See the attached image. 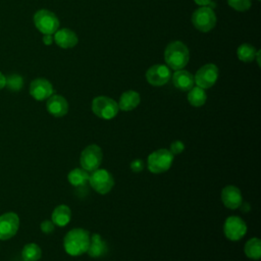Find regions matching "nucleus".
I'll return each instance as SVG.
<instances>
[{
  "label": "nucleus",
  "mask_w": 261,
  "mask_h": 261,
  "mask_svg": "<svg viewBox=\"0 0 261 261\" xmlns=\"http://www.w3.org/2000/svg\"><path fill=\"white\" fill-rule=\"evenodd\" d=\"M90 233L84 228L69 230L63 239V248L70 256H80L87 253L90 245Z\"/></svg>",
  "instance_id": "1"
},
{
  "label": "nucleus",
  "mask_w": 261,
  "mask_h": 261,
  "mask_svg": "<svg viewBox=\"0 0 261 261\" xmlns=\"http://www.w3.org/2000/svg\"><path fill=\"white\" fill-rule=\"evenodd\" d=\"M189 58L190 53L188 47L179 41L168 44L164 51L165 62L173 70L182 69L188 64Z\"/></svg>",
  "instance_id": "2"
},
{
  "label": "nucleus",
  "mask_w": 261,
  "mask_h": 261,
  "mask_svg": "<svg viewBox=\"0 0 261 261\" xmlns=\"http://www.w3.org/2000/svg\"><path fill=\"white\" fill-rule=\"evenodd\" d=\"M173 161V154L167 149H159L148 156V169L153 173L167 171Z\"/></svg>",
  "instance_id": "3"
},
{
  "label": "nucleus",
  "mask_w": 261,
  "mask_h": 261,
  "mask_svg": "<svg viewBox=\"0 0 261 261\" xmlns=\"http://www.w3.org/2000/svg\"><path fill=\"white\" fill-rule=\"evenodd\" d=\"M34 23L43 35H53L59 28V19L47 9H41L35 13Z\"/></svg>",
  "instance_id": "4"
},
{
  "label": "nucleus",
  "mask_w": 261,
  "mask_h": 261,
  "mask_svg": "<svg viewBox=\"0 0 261 261\" xmlns=\"http://www.w3.org/2000/svg\"><path fill=\"white\" fill-rule=\"evenodd\" d=\"M193 25L200 32L207 33L216 24V15L211 7L202 6L194 11L192 15Z\"/></svg>",
  "instance_id": "5"
},
{
  "label": "nucleus",
  "mask_w": 261,
  "mask_h": 261,
  "mask_svg": "<svg viewBox=\"0 0 261 261\" xmlns=\"http://www.w3.org/2000/svg\"><path fill=\"white\" fill-rule=\"evenodd\" d=\"M118 104L106 96L96 97L92 102L93 112L102 119H112L118 112Z\"/></svg>",
  "instance_id": "6"
},
{
  "label": "nucleus",
  "mask_w": 261,
  "mask_h": 261,
  "mask_svg": "<svg viewBox=\"0 0 261 261\" xmlns=\"http://www.w3.org/2000/svg\"><path fill=\"white\" fill-rule=\"evenodd\" d=\"M90 186L99 194L105 195L111 191L114 186L112 174L106 169H96L89 176Z\"/></svg>",
  "instance_id": "7"
},
{
  "label": "nucleus",
  "mask_w": 261,
  "mask_h": 261,
  "mask_svg": "<svg viewBox=\"0 0 261 261\" xmlns=\"http://www.w3.org/2000/svg\"><path fill=\"white\" fill-rule=\"evenodd\" d=\"M102 150L98 145H90L86 147L81 154L80 163L83 169L93 172L98 169L102 162Z\"/></svg>",
  "instance_id": "8"
},
{
  "label": "nucleus",
  "mask_w": 261,
  "mask_h": 261,
  "mask_svg": "<svg viewBox=\"0 0 261 261\" xmlns=\"http://www.w3.org/2000/svg\"><path fill=\"white\" fill-rule=\"evenodd\" d=\"M223 231L228 240L236 242L246 234L247 225L241 217L232 215L226 218L223 225Z\"/></svg>",
  "instance_id": "9"
},
{
  "label": "nucleus",
  "mask_w": 261,
  "mask_h": 261,
  "mask_svg": "<svg viewBox=\"0 0 261 261\" xmlns=\"http://www.w3.org/2000/svg\"><path fill=\"white\" fill-rule=\"evenodd\" d=\"M218 79V68L213 63L203 65L194 76L196 85L202 89L211 88Z\"/></svg>",
  "instance_id": "10"
},
{
  "label": "nucleus",
  "mask_w": 261,
  "mask_h": 261,
  "mask_svg": "<svg viewBox=\"0 0 261 261\" xmlns=\"http://www.w3.org/2000/svg\"><path fill=\"white\" fill-rule=\"evenodd\" d=\"M19 227V218L14 212H7L0 216V240L6 241L14 237Z\"/></svg>",
  "instance_id": "11"
},
{
  "label": "nucleus",
  "mask_w": 261,
  "mask_h": 261,
  "mask_svg": "<svg viewBox=\"0 0 261 261\" xmlns=\"http://www.w3.org/2000/svg\"><path fill=\"white\" fill-rule=\"evenodd\" d=\"M171 77L170 68L163 64H154L146 72L147 82L156 87L163 86L169 82Z\"/></svg>",
  "instance_id": "12"
},
{
  "label": "nucleus",
  "mask_w": 261,
  "mask_h": 261,
  "mask_svg": "<svg viewBox=\"0 0 261 261\" xmlns=\"http://www.w3.org/2000/svg\"><path fill=\"white\" fill-rule=\"evenodd\" d=\"M30 94L34 99L43 101L53 95V87L48 80L39 77L31 83Z\"/></svg>",
  "instance_id": "13"
},
{
  "label": "nucleus",
  "mask_w": 261,
  "mask_h": 261,
  "mask_svg": "<svg viewBox=\"0 0 261 261\" xmlns=\"http://www.w3.org/2000/svg\"><path fill=\"white\" fill-rule=\"evenodd\" d=\"M46 108L51 115L62 117L68 111V103L66 99L60 95H51L47 100Z\"/></svg>",
  "instance_id": "14"
},
{
  "label": "nucleus",
  "mask_w": 261,
  "mask_h": 261,
  "mask_svg": "<svg viewBox=\"0 0 261 261\" xmlns=\"http://www.w3.org/2000/svg\"><path fill=\"white\" fill-rule=\"evenodd\" d=\"M221 200L225 207L237 209L242 205L243 198L240 189L234 186H226L221 192Z\"/></svg>",
  "instance_id": "15"
},
{
  "label": "nucleus",
  "mask_w": 261,
  "mask_h": 261,
  "mask_svg": "<svg viewBox=\"0 0 261 261\" xmlns=\"http://www.w3.org/2000/svg\"><path fill=\"white\" fill-rule=\"evenodd\" d=\"M53 40L59 47H61L63 49H68V48L74 47L79 41L75 33L69 29L57 30L54 33Z\"/></svg>",
  "instance_id": "16"
},
{
  "label": "nucleus",
  "mask_w": 261,
  "mask_h": 261,
  "mask_svg": "<svg viewBox=\"0 0 261 261\" xmlns=\"http://www.w3.org/2000/svg\"><path fill=\"white\" fill-rule=\"evenodd\" d=\"M172 83L174 87L180 91H190L195 84L194 76L187 70H176L172 75Z\"/></svg>",
  "instance_id": "17"
},
{
  "label": "nucleus",
  "mask_w": 261,
  "mask_h": 261,
  "mask_svg": "<svg viewBox=\"0 0 261 261\" xmlns=\"http://www.w3.org/2000/svg\"><path fill=\"white\" fill-rule=\"evenodd\" d=\"M107 252V244L98 233H93L90 237V245L87 253L92 258H98L103 256Z\"/></svg>",
  "instance_id": "18"
},
{
  "label": "nucleus",
  "mask_w": 261,
  "mask_h": 261,
  "mask_svg": "<svg viewBox=\"0 0 261 261\" xmlns=\"http://www.w3.org/2000/svg\"><path fill=\"white\" fill-rule=\"evenodd\" d=\"M141 101L139 93L136 91H126L121 94L118 102V108L123 111H130L135 109Z\"/></svg>",
  "instance_id": "19"
},
{
  "label": "nucleus",
  "mask_w": 261,
  "mask_h": 261,
  "mask_svg": "<svg viewBox=\"0 0 261 261\" xmlns=\"http://www.w3.org/2000/svg\"><path fill=\"white\" fill-rule=\"evenodd\" d=\"M52 222L57 226H65L71 219V211L67 205H59L52 212Z\"/></svg>",
  "instance_id": "20"
},
{
  "label": "nucleus",
  "mask_w": 261,
  "mask_h": 261,
  "mask_svg": "<svg viewBox=\"0 0 261 261\" xmlns=\"http://www.w3.org/2000/svg\"><path fill=\"white\" fill-rule=\"evenodd\" d=\"M89 176L90 174L87 170L83 168H74L68 173L67 179L73 187H83L89 182Z\"/></svg>",
  "instance_id": "21"
},
{
  "label": "nucleus",
  "mask_w": 261,
  "mask_h": 261,
  "mask_svg": "<svg viewBox=\"0 0 261 261\" xmlns=\"http://www.w3.org/2000/svg\"><path fill=\"white\" fill-rule=\"evenodd\" d=\"M246 256L253 260H259L261 257V242L258 238H253L247 241L244 247Z\"/></svg>",
  "instance_id": "22"
},
{
  "label": "nucleus",
  "mask_w": 261,
  "mask_h": 261,
  "mask_svg": "<svg viewBox=\"0 0 261 261\" xmlns=\"http://www.w3.org/2000/svg\"><path fill=\"white\" fill-rule=\"evenodd\" d=\"M207 99V95L204 89L200 87H193L188 94V101L191 105L195 107H200L205 104Z\"/></svg>",
  "instance_id": "23"
},
{
  "label": "nucleus",
  "mask_w": 261,
  "mask_h": 261,
  "mask_svg": "<svg viewBox=\"0 0 261 261\" xmlns=\"http://www.w3.org/2000/svg\"><path fill=\"white\" fill-rule=\"evenodd\" d=\"M41 248L34 243L27 244L21 251V257L23 261H38L41 258Z\"/></svg>",
  "instance_id": "24"
},
{
  "label": "nucleus",
  "mask_w": 261,
  "mask_h": 261,
  "mask_svg": "<svg viewBox=\"0 0 261 261\" xmlns=\"http://www.w3.org/2000/svg\"><path fill=\"white\" fill-rule=\"evenodd\" d=\"M256 49L254 46L250 45V44H243L241 45L238 50H237V55L238 58L241 61L244 62H251L255 59L256 56Z\"/></svg>",
  "instance_id": "25"
},
{
  "label": "nucleus",
  "mask_w": 261,
  "mask_h": 261,
  "mask_svg": "<svg viewBox=\"0 0 261 261\" xmlns=\"http://www.w3.org/2000/svg\"><path fill=\"white\" fill-rule=\"evenodd\" d=\"M23 86V79L17 73L9 74L8 76H5V87H7L8 90L12 92L19 91Z\"/></svg>",
  "instance_id": "26"
},
{
  "label": "nucleus",
  "mask_w": 261,
  "mask_h": 261,
  "mask_svg": "<svg viewBox=\"0 0 261 261\" xmlns=\"http://www.w3.org/2000/svg\"><path fill=\"white\" fill-rule=\"evenodd\" d=\"M228 5L238 11H246L251 7V0H227Z\"/></svg>",
  "instance_id": "27"
},
{
  "label": "nucleus",
  "mask_w": 261,
  "mask_h": 261,
  "mask_svg": "<svg viewBox=\"0 0 261 261\" xmlns=\"http://www.w3.org/2000/svg\"><path fill=\"white\" fill-rule=\"evenodd\" d=\"M185 150V145L181 141H174L173 143H171L170 145V152L173 154V155H176V154H180L182 151Z\"/></svg>",
  "instance_id": "28"
},
{
  "label": "nucleus",
  "mask_w": 261,
  "mask_h": 261,
  "mask_svg": "<svg viewBox=\"0 0 261 261\" xmlns=\"http://www.w3.org/2000/svg\"><path fill=\"white\" fill-rule=\"evenodd\" d=\"M54 225H55V224H54L52 221H50V220H44V221L41 223L40 227H41V230H42L44 233H51V232L54 231V228H55Z\"/></svg>",
  "instance_id": "29"
},
{
  "label": "nucleus",
  "mask_w": 261,
  "mask_h": 261,
  "mask_svg": "<svg viewBox=\"0 0 261 261\" xmlns=\"http://www.w3.org/2000/svg\"><path fill=\"white\" fill-rule=\"evenodd\" d=\"M144 161L142 159H135L130 162L129 167L134 172H140L144 169Z\"/></svg>",
  "instance_id": "30"
},
{
  "label": "nucleus",
  "mask_w": 261,
  "mask_h": 261,
  "mask_svg": "<svg viewBox=\"0 0 261 261\" xmlns=\"http://www.w3.org/2000/svg\"><path fill=\"white\" fill-rule=\"evenodd\" d=\"M53 41H54V40H53L52 35H44V36H43V43H44L45 45H51Z\"/></svg>",
  "instance_id": "31"
},
{
  "label": "nucleus",
  "mask_w": 261,
  "mask_h": 261,
  "mask_svg": "<svg viewBox=\"0 0 261 261\" xmlns=\"http://www.w3.org/2000/svg\"><path fill=\"white\" fill-rule=\"evenodd\" d=\"M196 4L201 5V6H207L208 4L211 3V0H194Z\"/></svg>",
  "instance_id": "32"
},
{
  "label": "nucleus",
  "mask_w": 261,
  "mask_h": 261,
  "mask_svg": "<svg viewBox=\"0 0 261 261\" xmlns=\"http://www.w3.org/2000/svg\"><path fill=\"white\" fill-rule=\"evenodd\" d=\"M5 87V76L4 74L0 71V90H2Z\"/></svg>",
  "instance_id": "33"
},
{
  "label": "nucleus",
  "mask_w": 261,
  "mask_h": 261,
  "mask_svg": "<svg viewBox=\"0 0 261 261\" xmlns=\"http://www.w3.org/2000/svg\"><path fill=\"white\" fill-rule=\"evenodd\" d=\"M255 58H257L258 65L260 66V51H257V52H256V56H255Z\"/></svg>",
  "instance_id": "34"
},
{
  "label": "nucleus",
  "mask_w": 261,
  "mask_h": 261,
  "mask_svg": "<svg viewBox=\"0 0 261 261\" xmlns=\"http://www.w3.org/2000/svg\"><path fill=\"white\" fill-rule=\"evenodd\" d=\"M258 1H259V0H258Z\"/></svg>",
  "instance_id": "35"
}]
</instances>
